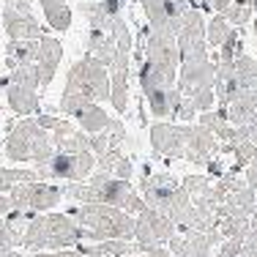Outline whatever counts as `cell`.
<instances>
[{"label": "cell", "mask_w": 257, "mask_h": 257, "mask_svg": "<svg viewBox=\"0 0 257 257\" xmlns=\"http://www.w3.org/2000/svg\"><path fill=\"white\" fill-rule=\"evenodd\" d=\"M69 216L85 230V243L112 241V238L132 241L134 238V216H128L126 211H120V208L85 203V205L71 208Z\"/></svg>", "instance_id": "cell-2"}, {"label": "cell", "mask_w": 257, "mask_h": 257, "mask_svg": "<svg viewBox=\"0 0 257 257\" xmlns=\"http://www.w3.org/2000/svg\"><path fill=\"white\" fill-rule=\"evenodd\" d=\"M109 101L118 112L128 107V71H109Z\"/></svg>", "instance_id": "cell-19"}, {"label": "cell", "mask_w": 257, "mask_h": 257, "mask_svg": "<svg viewBox=\"0 0 257 257\" xmlns=\"http://www.w3.org/2000/svg\"><path fill=\"white\" fill-rule=\"evenodd\" d=\"M143 9L145 17L151 22V30L154 33H164V36H178L181 30V20H183V11L175 0H143Z\"/></svg>", "instance_id": "cell-8"}, {"label": "cell", "mask_w": 257, "mask_h": 257, "mask_svg": "<svg viewBox=\"0 0 257 257\" xmlns=\"http://www.w3.org/2000/svg\"><path fill=\"white\" fill-rule=\"evenodd\" d=\"M151 145L159 151L162 156L178 159L186 151V123L175 126V123H156L151 128Z\"/></svg>", "instance_id": "cell-10"}, {"label": "cell", "mask_w": 257, "mask_h": 257, "mask_svg": "<svg viewBox=\"0 0 257 257\" xmlns=\"http://www.w3.org/2000/svg\"><path fill=\"white\" fill-rule=\"evenodd\" d=\"M63 93H74L88 99L90 104H101L109 99V71L104 69L99 60H93L90 55H85L82 60H77L69 69Z\"/></svg>", "instance_id": "cell-4"}, {"label": "cell", "mask_w": 257, "mask_h": 257, "mask_svg": "<svg viewBox=\"0 0 257 257\" xmlns=\"http://www.w3.org/2000/svg\"><path fill=\"white\" fill-rule=\"evenodd\" d=\"M224 112H227V123L230 126H246L257 115V93H252V90H241L238 96H232V99L227 101Z\"/></svg>", "instance_id": "cell-13"}, {"label": "cell", "mask_w": 257, "mask_h": 257, "mask_svg": "<svg viewBox=\"0 0 257 257\" xmlns=\"http://www.w3.org/2000/svg\"><path fill=\"white\" fill-rule=\"evenodd\" d=\"M63 58V47H60L58 39L52 36H41L39 39V50H36V69H39V85H50L55 71H58V63Z\"/></svg>", "instance_id": "cell-11"}, {"label": "cell", "mask_w": 257, "mask_h": 257, "mask_svg": "<svg viewBox=\"0 0 257 257\" xmlns=\"http://www.w3.org/2000/svg\"><path fill=\"white\" fill-rule=\"evenodd\" d=\"M99 6H101V11L109 17V20H115V17H120L126 0H99Z\"/></svg>", "instance_id": "cell-29"}, {"label": "cell", "mask_w": 257, "mask_h": 257, "mask_svg": "<svg viewBox=\"0 0 257 257\" xmlns=\"http://www.w3.org/2000/svg\"><path fill=\"white\" fill-rule=\"evenodd\" d=\"M93 170H96V156L90 151H85V154H63V151H55L47 162L36 164L39 181L58 178V181L77 183V181H85Z\"/></svg>", "instance_id": "cell-5"}, {"label": "cell", "mask_w": 257, "mask_h": 257, "mask_svg": "<svg viewBox=\"0 0 257 257\" xmlns=\"http://www.w3.org/2000/svg\"><path fill=\"white\" fill-rule=\"evenodd\" d=\"M9 82L14 85H25V88H39V69H36V63H20L11 69V77Z\"/></svg>", "instance_id": "cell-25"}, {"label": "cell", "mask_w": 257, "mask_h": 257, "mask_svg": "<svg viewBox=\"0 0 257 257\" xmlns=\"http://www.w3.org/2000/svg\"><path fill=\"white\" fill-rule=\"evenodd\" d=\"M140 85H143V93H148V90L154 88H162V79H159V74L154 71V66L148 63V60H143V66H140ZM167 88V85H164Z\"/></svg>", "instance_id": "cell-26"}, {"label": "cell", "mask_w": 257, "mask_h": 257, "mask_svg": "<svg viewBox=\"0 0 257 257\" xmlns=\"http://www.w3.org/2000/svg\"><path fill=\"white\" fill-rule=\"evenodd\" d=\"M41 9H44V17L50 22V28L55 30H69L71 25V9L63 3V0H41Z\"/></svg>", "instance_id": "cell-17"}, {"label": "cell", "mask_w": 257, "mask_h": 257, "mask_svg": "<svg viewBox=\"0 0 257 257\" xmlns=\"http://www.w3.org/2000/svg\"><path fill=\"white\" fill-rule=\"evenodd\" d=\"M9 211H11V200H9V194H0V216H6Z\"/></svg>", "instance_id": "cell-34"}, {"label": "cell", "mask_w": 257, "mask_h": 257, "mask_svg": "<svg viewBox=\"0 0 257 257\" xmlns=\"http://www.w3.org/2000/svg\"><path fill=\"white\" fill-rule=\"evenodd\" d=\"M36 50H39V39H20V41H9L6 52H9V66L20 63H33L36 60Z\"/></svg>", "instance_id": "cell-18"}, {"label": "cell", "mask_w": 257, "mask_h": 257, "mask_svg": "<svg viewBox=\"0 0 257 257\" xmlns=\"http://www.w3.org/2000/svg\"><path fill=\"white\" fill-rule=\"evenodd\" d=\"M3 28L9 33V41H20V39H41V28L36 22L33 14H22L14 6L3 9Z\"/></svg>", "instance_id": "cell-12"}, {"label": "cell", "mask_w": 257, "mask_h": 257, "mask_svg": "<svg viewBox=\"0 0 257 257\" xmlns=\"http://www.w3.org/2000/svg\"><path fill=\"white\" fill-rule=\"evenodd\" d=\"M77 123L85 134H101V132H107V126H109V115L101 109V104H88V107L77 115Z\"/></svg>", "instance_id": "cell-15"}, {"label": "cell", "mask_w": 257, "mask_h": 257, "mask_svg": "<svg viewBox=\"0 0 257 257\" xmlns=\"http://www.w3.org/2000/svg\"><path fill=\"white\" fill-rule=\"evenodd\" d=\"M25 257H82L77 249H58V252H30Z\"/></svg>", "instance_id": "cell-31"}, {"label": "cell", "mask_w": 257, "mask_h": 257, "mask_svg": "<svg viewBox=\"0 0 257 257\" xmlns=\"http://www.w3.org/2000/svg\"><path fill=\"white\" fill-rule=\"evenodd\" d=\"M205 6H208V9H213L216 14H224V9L230 6V0H205Z\"/></svg>", "instance_id": "cell-32"}, {"label": "cell", "mask_w": 257, "mask_h": 257, "mask_svg": "<svg viewBox=\"0 0 257 257\" xmlns=\"http://www.w3.org/2000/svg\"><path fill=\"white\" fill-rule=\"evenodd\" d=\"M9 200H11V208H17V211L47 213L63 200V194H60V186H52V183H44V181H30L11 189Z\"/></svg>", "instance_id": "cell-7"}, {"label": "cell", "mask_w": 257, "mask_h": 257, "mask_svg": "<svg viewBox=\"0 0 257 257\" xmlns=\"http://www.w3.org/2000/svg\"><path fill=\"white\" fill-rule=\"evenodd\" d=\"M143 257H173L167 252V246H154V249H145Z\"/></svg>", "instance_id": "cell-33"}, {"label": "cell", "mask_w": 257, "mask_h": 257, "mask_svg": "<svg viewBox=\"0 0 257 257\" xmlns=\"http://www.w3.org/2000/svg\"><path fill=\"white\" fill-rule=\"evenodd\" d=\"M252 11H254V3L252 0H230V6L224 9V20L230 25H243V22L252 20Z\"/></svg>", "instance_id": "cell-23"}, {"label": "cell", "mask_w": 257, "mask_h": 257, "mask_svg": "<svg viewBox=\"0 0 257 257\" xmlns=\"http://www.w3.org/2000/svg\"><path fill=\"white\" fill-rule=\"evenodd\" d=\"M189 101H192L194 112H208V109L213 107V101H216V96H213V88H203V90H197Z\"/></svg>", "instance_id": "cell-27"}, {"label": "cell", "mask_w": 257, "mask_h": 257, "mask_svg": "<svg viewBox=\"0 0 257 257\" xmlns=\"http://www.w3.org/2000/svg\"><path fill=\"white\" fill-rule=\"evenodd\" d=\"M232 74H235L241 90H252V93H257V63L249 58V55H238V58L232 60Z\"/></svg>", "instance_id": "cell-16"}, {"label": "cell", "mask_w": 257, "mask_h": 257, "mask_svg": "<svg viewBox=\"0 0 257 257\" xmlns=\"http://www.w3.org/2000/svg\"><path fill=\"white\" fill-rule=\"evenodd\" d=\"M230 33H232V25L222 14H216L211 22H205V44H211V47H222V41Z\"/></svg>", "instance_id": "cell-22"}, {"label": "cell", "mask_w": 257, "mask_h": 257, "mask_svg": "<svg viewBox=\"0 0 257 257\" xmlns=\"http://www.w3.org/2000/svg\"><path fill=\"white\" fill-rule=\"evenodd\" d=\"M178 232V227L173 224V219L164 216L162 211L154 208H143V211L134 216V238L132 241L140 246V252L154 246H167V241Z\"/></svg>", "instance_id": "cell-6"}, {"label": "cell", "mask_w": 257, "mask_h": 257, "mask_svg": "<svg viewBox=\"0 0 257 257\" xmlns=\"http://www.w3.org/2000/svg\"><path fill=\"white\" fill-rule=\"evenodd\" d=\"M0 145H3V140H0Z\"/></svg>", "instance_id": "cell-38"}, {"label": "cell", "mask_w": 257, "mask_h": 257, "mask_svg": "<svg viewBox=\"0 0 257 257\" xmlns=\"http://www.w3.org/2000/svg\"><path fill=\"white\" fill-rule=\"evenodd\" d=\"M55 154L50 132H44L33 118H22L17 126H11V134L6 137V156L11 162H33L41 164Z\"/></svg>", "instance_id": "cell-3"}, {"label": "cell", "mask_w": 257, "mask_h": 257, "mask_svg": "<svg viewBox=\"0 0 257 257\" xmlns=\"http://www.w3.org/2000/svg\"><path fill=\"white\" fill-rule=\"evenodd\" d=\"M30 181H39L36 170H0V194H9L14 186Z\"/></svg>", "instance_id": "cell-21"}, {"label": "cell", "mask_w": 257, "mask_h": 257, "mask_svg": "<svg viewBox=\"0 0 257 257\" xmlns=\"http://www.w3.org/2000/svg\"><path fill=\"white\" fill-rule=\"evenodd\" d=\"M20 246V241L14 238V232L9 230V224H6V219L0 216V249H17Z\"/></svg>", "instance_id": "cell-28"}, {"label": "cell", "mask_w": 257, "mask_h": 257, "mask_svg": "<svg viewBox=\"0 0 257 257\" xmlns=\"http://www.w3.org/2000/svg\"><path fill=\"white\" fill-rule=\"evenodd\" d=\"M82 257H101V254H82Z\"/></svg>", "instance_id": "cell-36"}, {"label": "cell", "mask_w": 257, "mask_h": 257, "mask_svg": "<svg viewBox=\"0 0 257 257\" xmlns=\"http://www.w3.org/2000/svg\"><path fill=\"white\" fill-rule=\"evenodd\" d=\"M85 241V230L79 227L69 213H36L30 219L22 235V249L28 252H58V249H71Z\"/></svg>", "instance_id": "cell-1"}, {"label": "cell", "mask_w": 257, "mask_h": 257, "mask_svg": "<svg viewBox=\"0 0 257 257\" xmlns=\"http://www.w3.org/2000/svg\"><path fill=\"white\" fill-rule=\"evenodd\" d=\"M0 257H25V254H20L17 249H0Z\"/></svg>", "instance_id": "cell-35"}, {"label": "cell", "mask_w": 257, "mask_h": 257, "mask_svg": "<svg viewBox=\"0 0 257 257\" xmlns=\"http://www.w3.org/2000/svg\"><path fill=\"white\" fill-rule=\"evenodd\" d=\"M104 41H107V33H104L101 28H90V36H88V55L99 50Z\"/></svg>", "instance_id": "cell-30"}, {"label": "cell", "mask_w": 257, "mask_h": 257, "mask_svg": "<svg viewBox=\"0 0 257 257\" xmlns=\"http://www.w3.org/2000/svg\"><path fill=\"white\" fill-rule=\"evenodd\" d=\"M254 39H257V28H254Z\"/></svg>", "instance_id": "cell-37"}, {"label": "cell", "mask_w": 257, "mask_h": 257, "mask_svg": "<svg viewBox=\"0 0 257 257\" xmlns=\"http://www.w3.org/2000/svg\"><path fill=\"white\" fill-rule=\"evenodd\" d=\"M145 99H148V107H151V112L156 115L159 120H167L170 123V104H167V88H154V90H148L145 93Z\"/></svg>", "instance_id": "cell-24"}, {"label": "cell", "mask_w": 257, "mask_h": 257, "mask_svg": "<svg viewBox=\"0 0 257 257\" xmlns=\"http://www.w3.org/2000/svg\"><path fill=\"white\" fill-rule=\"evenodd\" d=\"M6 99H9V107L14 109L17 115H33L39 112V96H36L33 88H25V85H14L6 79Z\"/></svg>", "instance_id": "cell-14"}, {"label": "cell", "mask_w": 257, "mask_h": 257, "mask_svg": "<svg viewBox=\"0 0 257 257\" xmlns=\"http://www.w3.org/2000/svg\"><path fill=\"white\" fill-rule=\"evenodd\" d=\"M219 151H230L232 156H235V170H241V167H246L249 162H254L257 159V148L249 140H235V143H224V145H219Z\"/></svg>", "instance_id": "cell-20"}, {"label": "cell", "mask_w": 257, "mask_h": 257, "mask_svg": "<svg viewBox=\"0 0 257 257\" xmlns=\"http://www.w3.org/2000/svg\"><path fill=\"white\" fill-rule=\"evenodd\" d=\"M213 74H216V66L211 60H192V63H181V71H178V79H175V88L181 90L186 99H192L197 90L203 88H211L213 85Z\"/></svg>", "instance_id": "cell-9"}]
</instances>
